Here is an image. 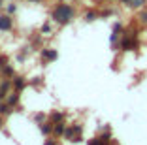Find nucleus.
Wrapping results in <instances>:
<instances>
[{
  "label": "nucleus",
  "instance_id": "1",
  "mask_svg": "<svg viewBox=\"0 0 147 145\" xmlns=\"http://www.w3.org/2000/svg\"><path fill=\"white\" fill-rule=\"evenodd\" d=\"M74 8L70 4H59L55 9H53L51 13V19L55 23H59V25H66V23H70L74 19Z\"/></svg>",
  "mask_w": 147,
  "mask_h": 145
},
{
  "label": "nucleus",
  "instance_id": "2",
  "mask_svg": "<svg viewBox=\"0 0 147 145\" xmlns=\"http://www.w3.org/2000/svg\"><path fill=\"white\" fill-rule=\"evenodd\" d=\"M13 28V19L9 17L8 13L6 15H0V30H4V32H8V30Z\"/></svg>",
  "mask_w": 147,
  "mask_h": 145
},
{
  "label": "nucleus",
  "instance_id": "3",
  "mask_svg": "<svg viewBox=\"0 0 147 145\" xmlns=\"http://www.w3.org/2000/svg\"><path fill=\"white\" fill-rule=\"evenodd\" d=\"M11 85H13V90H17V92H21V90L26 87V81H25V77L17 76V77H11Z\"/></svg>",
  "mask_w": 147,
  "mask_h": 145
},
{
  "label": "nucleus",
  "instance_id": "4",
  "mask_svg": "<svg viewBox=\"0 0 147 145\" xmlns=\"http://www.w3.org/2000/svg\"><path fill=\"white\" fill-rule=\"evenodd\" d=\"M134 45H136V42H134L132 36H125V38L121 40V49L123 51H130V49H134Z\"/></svg>",
  "mask_w": 147,
  "mask_h": 145
},
{
  "label": "nucleus",
  "instance_id": "5",
  "mask_svg": "<svg viewBox=\"0 0 147 145\" xmlns=\"http://www.w3.org/2000/svg\"><path fill=\"white\" fill-rule=\"evenodd\" d=\"M57 57H59V53H57L55 49H43V51H42V59L47 60V62H53Z\"/></svg>",
  "mask_w": 147,
  "mask_h": 145
},
{
  "label": "nucleus",
  "instance_id": "6",
  "mask_svg": "<svg viewBox=\"0 0 147 145\" xmlns=\"http://www.w3.org/2000/svg\"><path fill=\"white\" fill-rule=\"evenodd\" d=\"M64 130H66V123H64V121H62V123L53 124V134H55V136L62 138V136H64Z\"/></svg>",
  "mask_w": 147,
  "mask_h": 145
},
{
  "label": "nucleus",
  "instance_id": "7",
  "mask_svg": "<svg viewBox=\"0 0 147 145\" xmlns=\"http://www.w3.org/2000/svg\"><path fill=\"white\" fill-rule=\"evenodd\" d=\"M6 104H9L11 107H15L19 104V92L17 90H13V92H9V96H6Z\"/></svg>",
  "mask_w": 147,
  "mask_h": 145
},
{
  "label": "nucleus",
  "instance_id": "8",
  "mask_svg": "<svg viewBox=\"0 0 147 145\" xmlns=\"http://www.w3.org/2000/svg\"><path fill=\"white\" fill-rule=\"evenodd\" d=\"M123 4L130 6V8H143L147 4V0H121Z\"/></svg>",
  "mask_w": 147,
  "mask_h": 145
},
{
  "label": "nucleus",
  "instance_id": "9",
  "mask_svg": "<svg viewBox=\"0 0 147 145\" xmlns=\"http://www.w3.org/2000/svg\"><path fill=\"white\" fill-rule=\"evenodd\" d=\"M40 130H42L43 136H49V134H53V123H51V121H47V123H42V124H40Z\"/></svg>",
  "mask_w": 147,
  "mask_h": 145
},
{
  "label": "nucleus",
  "instance_id": "10",
  "mask_svg": "<svg viewBox=\"0 0 147 145\" xmlns=\"http://www.w3.org/2000/svg\"><path fill=\"white\" fill-rule=\"evenodd\" d=\"M49 121H51L53 124H57V123H62V121H64V115H62V113H59V111H55V113H53V115L49 117Z\"/></svg>",
  "mask_w": 147,
  "mask_h": 145
},
{
  "label": "nucleus",
  "instance_id": "11",
  "mask_svg": "<svg viewBox=\"0 0 147 145\" xmlns=\"http://www.w3.org/2000/svg\"><path fill=\"white\" fill-rule=\"evenodd\" d=\"M2 74H4L6 77H13V66H9V64H6L4 68H2Z\"/></svg>",
  "mask_w": 147,
  "mask_h": 145
},
{
  "label": "nucleus",
  "instance_id": "12",
  "mask_svg": "<svg viewBox=\"0 0 147 145\" xmlns=\"http://www.w3.org/2000/svg\"><path fill=\"white\" fill-rule=\"evenodd\" d=\"M94 17H96V13H94V11L85 13V19H87V21H94Z\"/></svg>",
  "mask_w": 147,
  "mask_h": 145
},
{
  "label": "nucleus",
  "instance_id": "13",
  "mask_svg": "<svg viewBox=\"0 0 147 145\" xmlns=\"http://www.w3.org/2000/svg\"><path fill=\"white\" fill-rule=\"evenodd\" d=\"M140 21H142V23H147V9H143V11L140 13Z\"/></svg>",
  "mask_w": 147,
  "mask_h": 145
},
{
  "label": "nucleus",
  "instance_id": "14",
  "mask_svg": "<svg viewBox=\"0 0 147 145\" xmlns=\"http://www.w3.org/2000/svg\"><path fill=\"white\" fill-rule=\"evenodd\" d=\"M34 119H36V123H40V124H42L43 121H45V115H42V113H38V115H36Z\"/></svg>",
  "mask_w": 147,
  "mask_h": 145
},
{
  "label": "nucleus",
  "instance_id": "15",
  "mask_svg": "<svg viewBox=\"0 0 147 145\" xmlns=\"http://www.w3.org/2000/svg\"><path fill=\"white\" fill-rule=\"evenodd\" d=\"M6 64H8V59H6V57H0V70L4 68Z\"/></svg>",
  "mask_w": 147,
  "mask_h": 145
},
{
  "label": "nucleus",
  "instance_id": "16",
  "mask_svg": "<svg viewBox=\"0 0 147 145\" xmlns=\"http://www.w3.org/2000/svg\"><path fill=\"white\" fill-rule=\"evenodd\" d=\"M15 9H17V6H15V4H9L8 6V15H9V13H15Z\"/></svg>",
  "mask_w": 147,
  "mask_h": 145
},
{
  "label": "nucleus",
  "instance_id": "17",
  "mask_svg": "<svg viewBox=\"0 0 147 145\" xmlns=\"http://www.w3.org/2000/svg\"><path fill=\"white\" fill-rule=\"evenodd\" d=\"M40 30H42V34H43V32H51V26H49V25H42Z\"/></svg>",
  "mask_w": 147,
  "mask_h": 145
},
{
  "label": "nucleus",
  "instance_id": "18",
  "mask_svg": "<svg viewBox=\"0 0 147 145\" xmlns=\"http://www.w3.org/2000/svg\"><path fill=\"white\" fill-rule=\"evenodd\" d=\"M43 145H57L55 140H47V141H43Z\"/></svg>",
  "mask_w": 147,
  "mask_h": 145
},
{
  "label": "nucleus",
  "instance_id": "19",
  "mask_svg": "<svg viewBox=\"0 0 147 145\" xmlns=\"http://www.w3.org/2000/svg\"><path fill=\"white\" fill-rule=\"evenodd\" d=\"M2 124H4V121H2V117H0V128H2Z\"/></svg>",
  "mask_w": 147,
  "mask_h": 145
},
{
  "label": "nucleus",
  "instance_id": "20",
  "mask_svg": "<svg viewBox=\"0 0 147 145\" xmlns=\"http://www.w3.org/2000/svg\"><path fill=\"white\" fill-rule=\"evenodd\" d=\"M28 2H40V0H28Z\"/></svg>",
  "mask_w": 147,
  "mask_h": 145
},
{
  "label": "nucleus",
  "instance_id": "21",
  "mask_svg": "<svg viewBox=\"0 0 147 145\" xmlns=\"http://www.w3.org/2000/svg\"><path fill=\"white\" fill-rule=\"evenodd\" d=\"M0 8H2V0H0Z\"/></svg>",
  "mask_w": 147,
  "mask_h": 145
},
{
  "label": "nucleus",
  "instance_id": "22",
  "mask_svg": "<svg viewBox=\"0 0 147 145\" xmlns=\"http://www.w3.org/2000/svg\"><path fill=\"white\" fill-rule=\"evenodd\" d=\"M0 106H2V100H0Z\"/></svg>",
  "mask_w": 147,
  "mask_h": 145
}]
</instances>
